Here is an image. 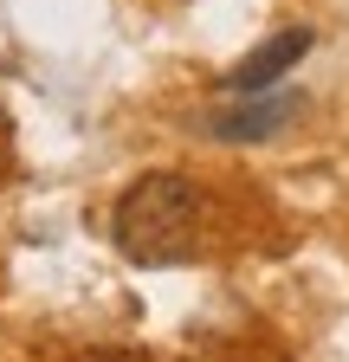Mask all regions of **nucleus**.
I'll list each match as a JSON object with an SVG mask.
<instances>
[{"instance_id": "obj_1", "label": "nucleus", "mask_w": 349, "mask_h": 362, "mask_svg": "<svg viewBox=\"0 0 349 362\" xmlns=\"http://www.w3.org/2000/svg\"><path fill=\"white\" fill-rule=\"evenodd\" d=\"M110 233L129 265H182L201 240V188L168 168L129 181L110 214Z\"/></svg>"}, {"instance_id": "obj_2", "label": "nucleus", "mask_w": 349, "mask_h": 362, "mask_svg": "<svg viewBox=\"0 0 349 362\" xmlns=\"http://www.w3.org/2000/svg\"><path fill=\"white\" fill-rule=\"evenodd\" d=\"M311 45H317V33H311V26H285V33H272L266 45H252V52H246V59H239V65H233L220 84L233 90V98L272 90V84H278V78H285V71H291L304 52H311Z\"/></svg>"}, {"instance_id": "obj_3", "label": "nucleus", "mask_w": 349, "mask_h": 362, "mask_svg": "<svg viewBox=\"0 0 349 362\" xmlns=\"http://www.w3.org/2000/svg\"><path fill=\"white\" fill-rule=\"evenodd\" d=\"M297 110H304V98H297V90H278V98L252 90L246 104H233V110H220V117H213V136H220V143H266V136H278Z\"/></svg>"}]
</instances>
